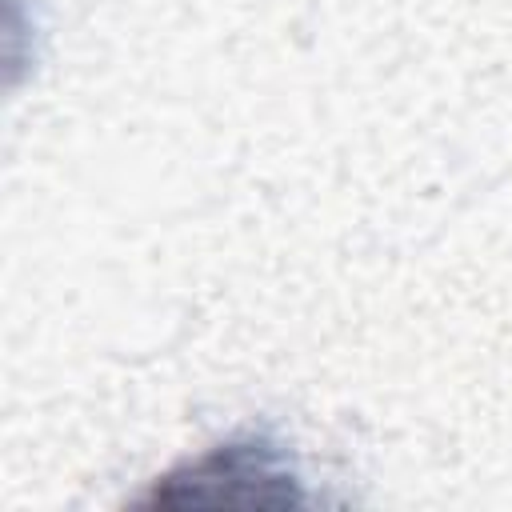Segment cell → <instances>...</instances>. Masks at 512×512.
Instances as JSON below:
<instances>
[{
    "label": "cell",
    "mask_w": 512,
    "mask_h": 512,
    "mask_svg": "<svg viewBox=\"0 0 512 512\" xmlns=\"http://www.w3.org/2000/svg\"><path fill=\"white\" fill-rule=\"evenodd\" d=\"M144 508H204V512H284L308 508L316 496L296 464V452L272 432H236L188 464L152 480L136 500Z\"/></svg>",
    "instance_id": "6da1fadb"
}]
</instances>
